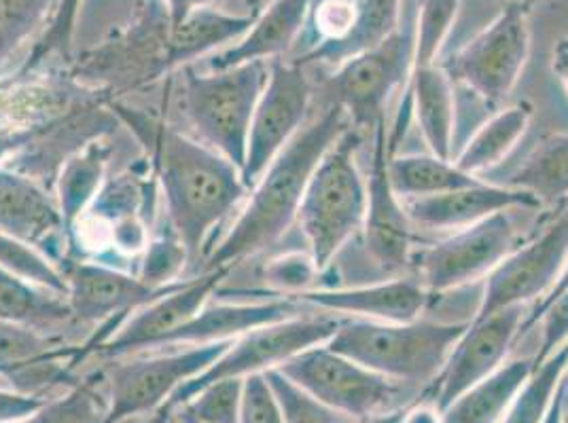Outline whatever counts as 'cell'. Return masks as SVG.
<instances>
[{
	"mask_svg": "<svg viewBox=\"0 0 568 423\" xmlns=\"http://www.w3.org/2000/svg\"><path fill=\"white\" fill-rule=\"evenodd\" d=\"M119 118L149 146L164 218L190 255L195 276L211 252L214 231L237 210L251 188L240 167L172 125L113 104Z\"/></svg>",
	"mask_w": 568,
	"mask_h": 423,
	"instance_id": "6da1fadb",
	"label": "cell"
},
{
	"mask_svg": "<svg viewBox=\"0 0 568 423\" xmlns=\"http://www.w3.org/2000/svg\"><path fill=\"white\" fill-rule=\"evenodd\" d=\"M348 127L351 121L344 109L333 102L321 115L306 121L251 187L244 208L237 212L221 239L214 241L200 274L223 267L234 271L237 262L274 248L297 223V212L316 165Z\"/></svg>",
	"mask_w": 568,
	"mask_h": 423,
	"instance_id": "7a4b0ae2",
	"label": "cell"
},
{
	"mask_svg": "<svg viewBox=\"0 0 568 423\" xmlns=\"http://www.w3.org/2000/svg\"><path fill=\"white\" fill-rule=\"evenodd\" d=\"M469 322L426 318L412 322H372L344 318L342 327L327 341V348L376 373L426 390L442 373L454 343Z\"/></svg>",
	"mask_w": 568,
	"mask_h": 423,
	"instance_id": "3957f363",
	"label": "cell"
},
{
	"mask_svg": "<svg viewBox=\"0 0 568 423\" xmlns=\"http://www.w3.org/2000/svg\"><path fill=\"white\" fill-rule=\"evenodd\" d=\"M361 130L348 127L316 165L297 212V227L321 274L361 234L367 208V178L356 151Z\"/></svg>",
	"mask_w": 568,
	"mask_h": 423,
	"instance_id": "277c9868",
	"label": "cell"
},
{
	"mask_svg": "<svg viewBox=\"0 0 568 423\" xmlns=\"http://www.w3.org/2000/svg\"><path fill=\"white\" fill-rule=\"evenodd\" d=\"M181 111L195 141L227 162L244 167L253 115L270 76V62H251L227 71L181 69Z\"/></svg>",
	"mask_w": 568,
	"mask_h": 423,
	"instance_id": "5b68a950",
	"label": "cell"
},
{
	"mask_svg": "<svg viewBox=\"0 0 568 423\" xmlns=\"http://www.w3.org/2000/svg\"><path fill=\"white\" fill-rule=\"evenodd\" d=\"M158 178L128 169L109 176L94 204L69 231V257L121 267V260H141L153 236V202Z\"/></svg>",
	"mask_w": 568,
	"mask_h": 423,
	"instance_id": "8992f818",
	"label": "cell"
},
{
	"mask_svg": "<svg viewBox=\"0 0 568 423\" xmlns=\"http://www.w3.org/2000/svg\"><path fill=\"white\" fill-rule=\"evenodd\" d=\"M418 0H403L402 20L395 32L376 48L335 66L325 83L329 102L344 109L356 130H374L384 121L386 104L405 90L416 58Z\"/></svg>",
	"mask_w": 568,
	"mask_h": 423,
	"instance_id": "52a82bcc",
	"label": "cell"
},
{
	"mask_svg": "<svg viewBox=\"0 0 568 423\" xmlns=\"http://www.w3.org/2000/svg\"><path fill=\"white\" fill-rule=\"evenodd\" d=\"M342 322L344 318L335 313L314 309V313L308 316L297 313L281 322H272L240 334L204 373L183 383L155 413L151 423H166L179 406L190 402L202 388L214 381L267 373L281 369L284 362L310 348L325 345L342 327Z\"/></svg>",
	"mask_w": 568,
	"mask_h": 423,
	"instance_id": "ba28073f",
	"label": "cell"
},
{
	"mask_svg": "<svg viewBox=\"0 0 568 423\" xmlns=\"http://www.w3.org/2000/svg\"><path fill=\"white\" fill-rule=\"evenodd\" d=\"M278 371L351 420L402 411L425 392L333 352L327 343L291 358Z\"/></svg>",
	"mask_w": 568,
	"mask_h": 423,
	"instance_id": "9c48e42d",
	"label": "cell"
},
{
	"mask_svg": "<svg viewBox=\"0 0 568 423\" xmlns=\"http://www.w3.org/2000/svg\"><path fill=\"white\" fill-rule=\"evenodd\" d=\"M232 341L174 348L172 352L134 353L118 358L104 371L109 411L106 422L121 423L158 413L168 399L193 376L204 373Z\"/></svg>",
	"mask_w": 568,
	"mask_h": 423,
	"instance_id": "30bf717a",
	"label": "cell"
},
{
	"mask_svg": "<svg viewBox=\"0 0 568 423\" xmlns=\"http://www.w3.org/2000/svg\"><path fill=\"white\" fill-rule=\"evenodd\" d=\"M511 212H497L414 252L412 267L430 297L484 282L498 262L518 248L520 236Z\"/></svg>",
	"mask_w": 568,
	"mask_h": 423,
	"instance_id": "8fae6325",
	"label": "cell"
},
{
	"mask_svg": "<svg viewBox=\"0 0 568 423\" xmlns=\"http://www.w3.org/2000/svg\"><path fill=\"white\" fill-rule=\"evenodd\" d=\"M530 32L521 2H509L497 20L442 64L452 81L497 106L520 79L528 60Z\"/></svg>",
	"mask_w": 568,
	"mask_h": 423,
	"instance_id": "7c38bea8",
	"label": "cell"
},
{
	"mask_svg": "<svg viewBox=\"0 0 568 423\" xmlns=\"http://www.w3.org/2000/svg\"><path fill=\"white\" fill-rule=\"evenodd\" d=\"M568 259V216L558 212L535 239L518 246L484 278L474 318L505 307L539 303L558 280Z\"/></svg>",
	"mask_w": 568,
	"mask_h": 423,
	"instance_id": "4fadbf2b",
	"label": "cell"
},
{
	"mask_svg": "<svg viewBox=\"0 0 568 423\" xmlns=\"http://www.w3.org/2000/svg\"><path fill=\"white\" fill-rule=\"evenodd\" d=\"M312 85L304 66L291 60L270 62V76L263 87L246 144L242 180L251 188L265 167L276 159L295 134L306 125Z\"/></svg>",
	"mask_w": 568,
	"mask_h": 423,
	"instance_id": "5bb4252c",
	"label": "cell"
},
{
	"mask_svg": "<svg viewBox=\"0 0 568 423\" xmlns=\"http://www.w3.org/2000/svg\"><path fill=\"white\" fill-rule=\"evenodd\" d=\"M388 130L386 118L374 127L372 169L367 176V208L361 239L367 259L382 276L399 278L414 259V225L403 208L388 176Z\"/></svg>",
	"mask_w": 568,
	"mask_h": 423,
	"instance_id": "9a60e30c",
	"label": "cell"
},
{
	"mask_svg": "<svg viewBox=\"0 0 568 423\" xmlns=\"http://www.w3.org/2000/svg\"><path fill=\"white\" fill-rule=\"evenodd\" d=\"M524 318L526 307H505L490 316L474 318L454 343L442 373L426 388L428 400L444 411L477 381L500 369L521 334Z\"/></svg>",
	"mask_w": 568,
	"mask_h": 423,
	"instance_id": "2e32d148",
	"label": "cell"
},
{
	"mask_svg": "<svg viewBox=\"0 0 568 423\" xmlns=\"http://www.w3.org/2000/svg\"><path fill=\"white\" fill-rule=\"evenodd\" d=\"M60 269L67 282V303L71 307L72 320L81 327H102L106 322L121 327L130 313L183 282L155 288L142 282L134 271L74 257L62 260Z\"/></svg>",
	"mask_w": 568,
	"mask_h": 423,
	"instance_id": "e0dca14e",
	"label": "cell"
},
{
	"mask_svg": "<svg viewBox=\"0 0 568 423\" xmlns=\"http://www.w3.org/2000/svg\"><path fill=\"white\" fill-rule=\"evenodd\" d=\"M230 274L232 269L223 267L183 280L164 297L130 313L113 337L95 350V355L118 360L134 353L153 352L168 332L185 324L211 301Z\"/></svg>",
	"mask_w": 568,
	"mask_h": 423,
	"instance_id": "ac0fdd59",
	"label": "cell"
},
{
	"mask_svg": "<svg viewBox=\"0 0 568 423\" xmlns=\"http://www.w3.org/2000/svg\"><path fill=\"white\" fill-rule=\"evenodd\" d=\"M0 231L32 244L58 265L69 257V229L55 195L9 167H0Z\"/></svg>",
	"mask_w": 568,
	"mask_h": 423,
	"instance_id": "d6986e66",
	"label": "cell"
},
{
	"mask_svg": "<svg viewBox=\"0 0 568 423\" xmlns=\"http://www.w3.org/2000/svg\"><path fill=\"white\" fill-rule=\"evenodd\" d=\"M430 295L414 276L346 286V288H314L293 301L335 313L339 318L372 320V322H412L423 318Z\"/></svg>",
	"mask_w": 568,
	"mask_h": 423,
	"instance_id": "ffe728a7",
	"label": "cell"
},
{
	"mask_svg": "<svg viewBox=\"0 0 568 423\" xmlns=\"http://www.w3.org/2000/svg\"><path fill=\"white\" fill-rule=\"evenodd\" d=\"M412 225L425 231H460L503 210H537L541 202L521 188L477 180L444 195L403 199Z\"/></svg>",
	"mask_w": 568,
	"mask_h": 423,
	"instance_id": "44dd1931",
	"label": "cell"
},
{
	"mask_svg": "<svg viewBox=\"0 0 568 423\" xmlns=\"http://www.w3.org/2000/svg\"><path fill=\"white\" fill-rule=\"evenodd\" d=\"M308 7L310 0H272L234 45L206 58L204 71H227L251 62L283 60L304 30Z\"/></svg>",
	"mask_w": 568,
	"mask_h": 423,
	"instance_id": "7402d4cb",
	"label": "cell"
},
{
	"mask_svg": "<svg viewBox=\"0 0 568 423\" xmlns=\"http://www.w3.org/2000/svg\"><path fill=\"white\" fill-rule=\"evenodd\" d=\"M297 313L300 303L293 299H270L257 303H206L185 324L168 332L155 350L234 341L248 330L281 322Z\"/></svg>",
	"mask_w": 568,
	"mask_h": 423,
	"instance_id": "603a6c76",
	"label": "cell"
},
{
	"mask_svg": "<svg viewBox=\"0 0 568 423\" xmlns=\"http://www.w3.org/2000/svg\"><path fill=\"white\" fill-rule=\"evenodd\" d=\"M412 117L425 138L430 155L452 162L456 130V90L450 74L442 64L414 66L405 87Z\"/></svg>",
	"mask_w": 568,
	"mask_h": 423,
	"instance_id": "cb8c5ba5",
	"label": "cell"
},
{
	"mask_svg": "<svg viewBox=\"0 0 568 423\" xmlns=\"http://www.w3.org/2000/svg\"><path fill=\"white\" fill-rule=\"evenodd\" d=\"M253 16H237L216 7L197 9L170 28L168 71L185 69L202 58L234 45L253 24Z\"/></svg>",
	"mask_w": 568,
	"mask_h": 423,
	"instance_id": "d4e9b609",
	"label": "cell"
},
{
	"mask_svg": "<svg viewBox=\"0 0 568 423\" xmlns=\"http://www.w3.org/2000/svg\"><path fill=\"white\" fill-rule=\"evenodd\" d=\"M535 355L505 362L493 375L477 381L442 411V423H498L526 379L535 371Z\"/></svg>",
	"mask_w": 568,
	"mask_h": 423,
	"instance_id": "484cf974",
	"label": "cell"
},
{
	"mask_svg": "<svg viewBox=\"0 0 568 423\" xmlns=\"http://www.w3.org/2000/svg\"><path fill=\"white\" fill-rule=\"evenodd\" d=\"M530 117H532V111L526 104L509 106L493 113L475 130L469 141L460 146V151L454 155L452 162L475 178L497 172L500 164L511 155V151L524 138L530 125Z\"/></svg>",
	"mask_w": 568,
	"mask_h": 423,
	"instance_id": "4316f807",
	"label": "cell"
},
{
	"mask_svg": "<svg viewBox=\"0 0 568 423\" xmlns=\"http://www.w3.org/2000/svg\"><path fill=\"white\" fill-rule=\"evenodd\" d=\"M111 155H113V148L102 138H94L83 144L79 151H74L60 167L53 195L58 199V206L64 216L69 231L94 204L100 188L104 187L109 178L106 172H109Z\"/></svg>",
	"mask_w": 568,
	"mask_h": 423,
	"instance_id": "83f0119b",
	"label": "cell"
},
{
	"mask_svg": "<svg viewBox=\"0 0 568 423\" xmlns=\"http://www.w3.org/2000/svg\"><path fill=\"white\" fill-rule=\"evenodd\" d=\"M0 322L58 334L74 324L67 297L24 282L0 269Z\"/></svg>",
	"mask_w": 568,
	"mask_h": 423,
	"instance_id": "f1b7e54d",
	"label": "cell"
},
{
	"mask_svg": "<svg viewBox=\"0 0 568 423\" xmlns=\"http://www.w3.org/2000/svg\"><path fill=\"white\" fill-rule=\"evenodd\" d=\"M497 185L528 190L541 206H565L568 202V134L545 138L507 180Z\"/></svg>",
	"mask_w": 568,
	"mask_h": 423,
	"instance_id": "f546056e",
	"label": "cell"
},
{
	"mask_svg": "<svg viewBox=\"0 0 568 423\" xmlns=\"http://www.w3.org/2000/svg\"><path fill=\"white\" fill-rule=\"evenodd\" d=\"M403 0H363L353 32L329 48L314 49L308 55L295 60L293 64H329L339 66L342 62L355 58L367 49L376 48L388 39L402 20Z\"/></svg>",
	"mask_w": 568,
	"mask_h": 423,
	"instance_id": "4dcf8cb0",
	"label": "cell"
},
{
	"mask_svg": "<svg viewBox=\"0 0 568 423\" xmlns=\"http://www.w3.org/2000/svg\"><path fill=\"white\" fill-rule=\"evenodd\" d=\"M388 176H390V185L402 199L444 195L458 188L471 187L477 180H481L456 167L454 162L439 159L430 153L390 155Z\"/></svg>",
	"mask_w": 568,
	"mask_h": 423,
	"instance_id": "1f68e13d",
	"label": "cell"
},
{
	"mask_svg": "<svg viewBox=\"0 0 568 423\" xmlns=\"http://www.w3.org/2000/svg\"><path fill=\"white\" fill-rule=\"evenodd\" d=\"M109 411V394L104 371L100 375L81 379L74 388L62 392L58 399L34 415L11 423H104Z\"/></svg>",
	"mask_w": 568,
	"mask_h": 423,
	"instance_id": "d6a6232c",
	"label": "cell"
},
{
	"mask_svg": "<svg viewBox=\"0 0 568 423\" xmlns=\"http://www.w3.org/2000/svg\"><path fill=\"white\" fill-rule=\"evenodd\" d=\"M568 360V343L545 358L526 379L498 423H544Z\"/></svg>",
	"mask_w": 568,
	"mask_h": 423,
	"instance_id": "836d02e7",
	"label": "cell"
},
{
	"mask_svg": "<svg viewBox=\"0 0 568 423\" xmlns=\"http://www.w3.org/2000/svg\"><path fill=\"white\" fill-rule=\"evenodd\" d=\"M0 269L24 280V282L48 288L67 297V282L58 262L49 259L45 252L34 248L24 239L7 236L0 231Z\"/></svg>",
	"mask_w": 568,
	"mask_h": 423,
	"instance_id": "e575fe53",
	"label": "cell"
},
{
	"mask_svg": "<svg viewBox=\"0 0 568 423\" xmlns=\"http://www.w3.org/2000/svg\"><path fill=\"white\" fill-rule=\"evenodd\" d=\"M190 269V255L164 218L162 227L153 229L149 246L136 265V276L149 286L164 288L181 282V276Z\"/></svg>",
	"mask_w": 568,
	"mask_h": 423,
	"instance_id": "d590c367",
	"label": "cell"
},
{
	"mask_svg": "<svg viewBox=\"0 0 568 423\" xmlns=\"http://www.w3.org/2000/svg\"><path fill=\"white\" fill-rule=\"evenodd\" d=\"M58 0H0V71L51 20Z\"/></svg>",
	"mask_w": 568,
	"mask_h": 423,
	"instance_id": "8d00e7d4",
	"label": "cell"
},
{
	"mask_svg": "<svg viewBox=\"0 0 568 423\" xmlns=\"http://www.w3.org/2000/svg\"><path fill=\"white\" fill-rule=\"evenodd\" d=\"M460 0H418L414 66L439 64Z\"/></svg>",
	"mask_w": 568,
	"mask_h": 423,
	"instance_id": "74e56055",
	"label": "cell"
},
{
	"mask_svg": "<svg viewBox=\"0 0 568 423\" xmlns=\"http://www.w3.org/2000/svg\"><path fill=\"white\" fill-rule=\"evenodd\" d=\"M321 276L323 274L308 250H288L265 262L261 280L272 292H278L284 299H295L314 290Z\"/></svg>",
	"mask_w": 568,
	"mask_h": 423,
	"instance_id": "f35d334b",
	"label": "cell"
},
{
	"mask_svg": "<svg viewBox=\"0 0 568 423\" xmlns=\"http://www.w3.org/2000/svg\"><path fill=\"white\" fill-rule=\"evenodd\" d=\"M265 376L283 409L284 423H353L351 417L337 413L325 402L314 399L306 390H302L278 369L267 371Z\"/></svg>",
	"mask_w": 568,
	"mask_h": 423,
	"instance_id": "ab89813d",
	"label": "cell"
},
{
	"mask_svg": "<svg viewBox=\"0 0 568 423\" xmlns=\"http://www.w3.org/2000/svg\"><path fill=\"white\" fill-rule=\"evenodd\" d=\"M244 379H221L202 388L183 406L202 423H240Z\"/></svg>",
	"mask_w": 568,
	"mask_h": 423,
	"instance_id": "60d3db41",
	"label": "cell"
},
{
	"mask_svg": "<svg viewBox=\"0 0 568 423\" xmlns=\"http://www.w3.org/2000/svg\"><path fill=\"white\" fill-rule=\"evenodd\" d=\"M240 423H284L283 409L265 373L244 376Z\"/></svg>",
	"mask_w": 568,
	"mask_h": 423,
	"instance_id": "b9f144b4",
	"label": "cell"
},
{
	"mask_svg": "<svg viewBox=\"0 0 568 423\" xmlns=\"http://www.w3.org/2000/svg\"><path fill=\"white\" fill-rule=\"evenodd\" d=\"M48 400L0 385V423L18 422V420L30 417L37 411H41L48 404Z\"/></svg>",
	"mask_w": 568,
	"mask_h": 423,
	"instance_id": "7bdbcfd3",
	"label": "cell"
},
{
	"mask_svg": "<svg viewBox=\"0 0 568 423\" xmlns=\"http://www.w3.org/2000/svg\"><path fill=\"white\" fill-rule=\"evenodd\" d=\"M568 290V259L565 262V267H562V271H560V276H558V280L556 283L551 286V290L545 295L544 299L539 301V303H535V306L530 307V311L526 313V318H524V324H521V332H528V329H532L537 322H539V318H541V313H544L547 307L551 306L562 292H567Z\"/></svg>",
	"mask_w": 568,
	"mask_h": 423,
	"instance_id": "ee69618b",
	"label": "cell"
},
{
	"mask_svg": "<svg viewBox=\"0 0 568 423\" xmlns=\"http://www.w3.org/2000/svg\"><path fill=\"white\" fill-rule=\"evenodd\" d=\"M166 7L168 18L172 25L183 22L190 13L197 11V9H209V7H216L223 0H162Z\"/></svg>",
	"mask_w": 568,
	"mask_h": 423,
	"instance_id": "f6af8a7d",
	"label": "cell"
},
{
	"mask_svg": "<svg viewBox=\"0 0 568 423\" xmlns=\"http://www.w3.org/2000/svg\"><path fill=\"white\" fill-rule=\"evenodd\" d=\"M402 423H442V411L428 399H418L403 411Z\"/></svg>",
	"mask_w": 568,
	"mask_h": 423,
	"instance_id": "bcb514c9",
	"label": "cell"
},
{
	"mask_svg": "<svg viewBox=\"0 0 568 423\" xmlns=\"http://www.w3.org/2000/svg\"><path fill=\"white\" fill-rule=\"evenodd\" d=\"M554 71L558 72L560 81L565 83L568 92V41H562L560 48L556 51V60H554Z\"/></svg>",
	"mask_w": 568,
	"mask_h": 423,
	"instance_id": "7dc6e473",
	"label": "cell"
},
{
	"mask_svg": "<svg viewBox=\"0 0 568 423\" xmlns=\"http://www.w3.org/2000/svg\"><path fill=\"white\" fill-rule=\"evenodd\" d=\"M544 423H562V390H560V383H558L556 396H554V402L549 406V413H547Z\"/></svg>",
	"mask_w": 568,
	"mask_h": 423,
	"instance_id": "c3c4849f",
	"label": "cell"
},
{
	"mask_svg": "<svg viewBox=\"0 0 568 423\" xmlns=\"http://www.w3.org/2000/svg\"><path fill=\"white\" fill-rule=\"evenodd\" d=\"M407 409V406H405ZM393 411L384 415H374V417H363V420H353V423H402L403 411Z\"/></svg>",
	"mask_w": 568,
	"mask_h": 423,
	"instance_id": "681fc988",
	"label": "cell"
},
{
	"mask_svg": "<svg viewBox=\"0 0 568 423\" xmlns=\"http://www.w3.org/2000/svg\"><path fill=\"white\" fill-rule=\"evenodd\" d=\"M172 420H174V423H202L200 420H195L193 415H191L190 411L185 409V406H179L172 415H170Z\"/></svg>",
	"mask_w": 568,
	"mask_h": 423,
	"instance_id": "f907efd6",
	"label": "cell"
},
{
	"mask_svg": "<svg viewBox=\"0 0 568 423\" xmlns=\"http://www.w3.org/2000/svg\"><path fill=\"white\" fill-rule=\"evenodd\" d=\"M244 2V7H246V13L248 16H257L260 13L261 9H263V4H265V0H242Z\"/></svg>",
	"mask_w": 568,
	"mask_h": 423,
	"instance_id": "816d5d0a",
	"label": "cell"
},
{
	"mask_svg": "<svg viewBox=\"0 0 568 423\" xmlns=\"http://www.w3.org/2000/svg\"><path fill=\"white\" fill-rule=\"evenodd\" d=\"M560 390H562V402H565V406H568V360L565 373L560 376Z\"/></svg>",
	"mask_w": 568,
	"mask_h": 423,
	"instance_id": "f5cc1de1",
	"label": "cell"
},
{
	"mask_svg": "<svg viewBox=\"0 0 568 423\" xmlns=\"http://www.w3.org/2000/svg\"><path fill=\"white\" fill-rule=\"evenodd\" d=\"M562 423H568V406L562 402Z\"/></svg>",
	"mask_w": 568,
	"mask_h": 423,
	"instance_id": "db71d44e",
	"label": "cell"
},
{
	"mask_svg": "<svg viewBox=\"0 0 568 423\" xmlns=\"http://www.w3.org/2000/svg\"><path fill=\"white\" fill-rule=\"evenodd\" d=\"M121 423H144V420L142 417H134V420H125V422Z\"/></svg>",
	"mask_w": 568,
	"mask_h": 423,
	"instance_id": "11a10c76",
	"label": "cell"
},
{
	"mask_svg": "<svg viewBox=\"0 0 568 423\" xmlns=\"http://www.w3.org/2000/svg\"><path fill=\"white\" fill-rule=\"evenodd\" d=\"M560 212H565V214L568 216V202L565 204V206H560Z\"/></svg>",
	"mask_w": 568,
	"mask_h": 423,
	"instance_id": "9f6ffc18",
	"label": "cell"
},
{
	"mask_svg": "<svg viewBox=\"0 0 568 423\" xmlns=\"http://www.w3.org/2000/svg\"><path fill=\"white\" fill-rule=\"evenodd\" d=\"M166 423H174V420H172V417H170V420H168Z\"/></svg>",
	"mask_w": 568,
	"mask_h": 423,
	"instance_id": "6f0895ef",
	"label": "cell"
},
{
	"mask_svg": "<svg viewBox=\"0 0 568 423\" xmlns=\"http://www.w3.org/2000/svg\"><path fill=\"white\" fill-rule=\"evenodd\" d=\"M511 2H524V0H511Z\"/></svg>",
	"mask_w": 568,
	"mask_h": 423,
	"instance_id": "680465c9",
	"label": "cell"
}]
</instances>
